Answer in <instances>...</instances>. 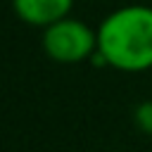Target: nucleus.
<instances>
[{
  "label": "nucleus",
  "instance_id": "2",
  "mask_svg": "<svg viewBox=\"0 0 152 152\" xmlns=\"http://www.w3.org/2000/svg\"><path fill=\"white\" fill-rule=\"evenodd\" d=\"M43 50L57 64H81L97 55V28L83 19L66 17L43 28Z\"/></svg>",
  "mask_w": 152,
  "mask_h": 152
},
{
  "label": "nucleus",
  "instance_id": "4",
  "mask_svg": "<svg viewBox=\"0 0 152 152\" xmlns=\"http://www.w3.org/2000/svg\"><path fill=\"white\" fill-rule=\"evenodd\" d=\"M133 124L140 133L152 135V100H142L133 109Z\"/></svg>",
  "mask_w": 152,
  "mask_h": 152
},
{
  "label": "nucleus",
  "instance_id": "3",
  "mask_svg": "<svg viewBox=\"0 0 152 152\" xmlns=\"http://www.w3.org/2000/svg\"><path fill=\"white\" fill-rule=\"evenodd\" d=\"M74 0H12V10L19 21L36 28H48L59 19L71 17Z\"/></svg>",
  "mask_w": 152,
  "mask_h": 152
},
{
  "label": "nucleus",
  "instance_id": "1",
  "mask_svg": "<svg viewBox=\"0 0 152 152\" xmlns=\"http://www.w3.org/2000/svg\"><path fill=\"white\" fill-rule=\"evenodd\" d=\"M93 62L128 74L152 69V7L124 5L109 12L97 26Z\"/></svg>",
  "mask_w": 152,
  "mask_h": 152
}]
</instances>
